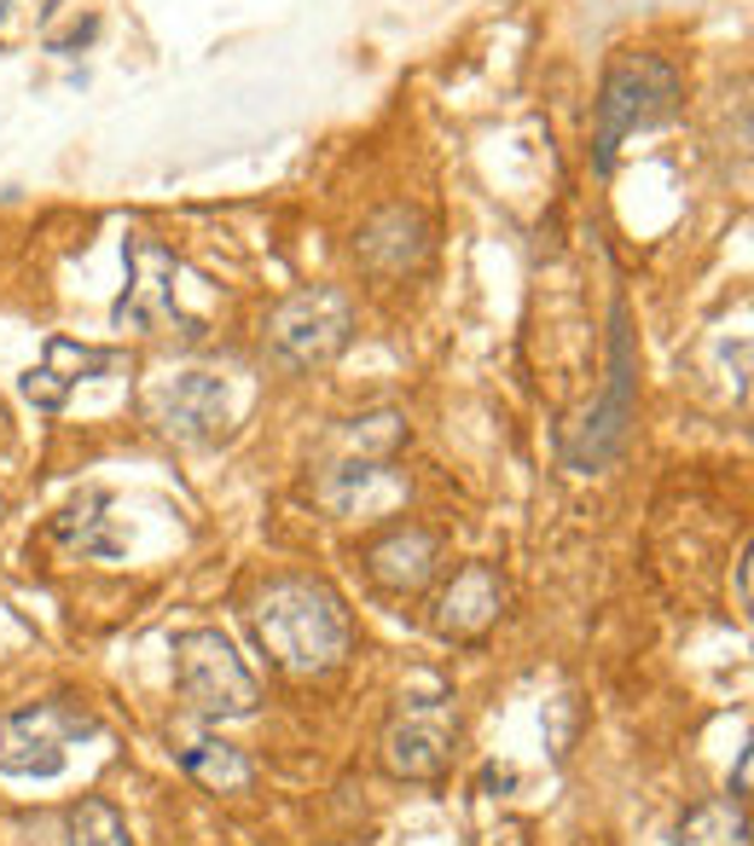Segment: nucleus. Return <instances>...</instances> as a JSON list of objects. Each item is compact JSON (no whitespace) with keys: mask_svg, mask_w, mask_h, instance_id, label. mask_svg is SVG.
I'll list each match as a JSON object with an SVG mask.
<instances>
[{"mask_svg":"<svg viewBox=\"0 0 754 846\" xmlns=\"http://www.w3.org/2000/svg\"><path fill=\"white\" fill-rule=\"evenodd\" d=\"M93 736V719L71 702H36L0 719V777H24V783H47L71 766V748Z\"/></svg>","mask_w":754,"mask_h":846,"instance_id":"nucleus-7","label":"nucleus"},{"mask_svg":"<svg viewBox=\"0 0 754 846\" xmlns=\"http://www.w3.org/2000/svg\"><path fill=\"white\" fill-rule=\"evenodd\" d=\"M366 568H372V580L383 591H395V598H412V591H424L435 574H442V534L418 528H389L378 539L372 551H366Z\"/></svg>","mask_w":754,"mask_h":846,"instance_id":"nucleus-12","label":"nucleus"},{"mask_svg":"<svg viewBox=\"0 0 754 846\" xmlns=\"http://www.w3.org/2000/svg\"><path fill=\"white\" fill-rule=\"evenodd\" d=\"M180 279L187 267L175 261V249H163L157 239H133L128 244V284L111 302V325L133 336H157L180 331V343H204V319L180 313Z\"/></svg>","mask_w":754,"mask_h":846,"instance_id":"nucleus-6","label":"nucleus"},{"mask_svg":"<svg viewBox=\"0 0 754 846\" xmlns=\"http://www.w3.org/2000/svg\"><path fill=\"white\" fill-rule=\"evenodd\" d=\"M250 626H256L261 650L273 655V667L291 672V679H320L355 644V620H348L343 591L325 580H308V574H284V580L261 586Z\"/></svg>","mask_w":754,"mask_h":846,"instance_id":"nucleus-1","label":"nucleus"},{"mask_svg":"<svg viewBox=\"0 0 754 846\" xmlns=\"http://www.w3.org/2000/svg\"><path fill=\"white\" fill-rule=\"evenodd\" d=\"M41 366L53 371L64 388H76V383H99V377H123V371H128V354H123V348L76 343V336H47Z\"/></svg>","mask_w":754,"mask_h":846,"instance_id":"nucleus-16","label":"nucleus"},{"mask_svg":"<svg viewBox=\"0 0 754 846\" xmlns=\"http://www.w3.org/2000/svg\"><path fill=\"white\" fill-rule=\"evenodd\" d=\"M754 603V591H749V551H743V563H737V608H749Z\"/></svg>","mask_w":754,"mask_h":846,"instance_id":"nucleus-22","label":"nucleus"},{"mask_svg":"<svg viewBox=\"0 0 754 846\" xmlns=\"http://www.w3.org/2000/svg\"><path fill=\"white\" fill-rule=\"evenodd\" d=\"M679 111V70L662 53H622L603 70L598 88V133H592V168L610 175L615 151L627 133L662 128Z\"/></svg>","mask_w":754,"mask_h":846,"instance_id":"nucleus-2","label":"nucleus"},{"mask_svg":"<svg viewBox=\"0 0 754 846\" xmlns=\"http://www.w3.org/2000/svg\"><path fill=\"white\" fill-rule=\"evenodd\" d=\"M99 36V18H81V24H71L64 36H47V53H59V59H71V53H81Z\"/></svg>","mask_w":754,"mask_h":846,"instance_id":"nucleus-20","label":"nucleus"},{"mask_svg":"<svg viewBox=\"0 0 754 846\" xmlns=\"http://www.w3.org/2000/svg\"><path fill=\"white\" fill-rule=\"evenodd\" d=\"M64 841L71 846H133L123 811L111 800H99V794H81V800L64 811Z\"/></svg>","mask_w":754,"mask_h":846,"instance_id":"nucleus-18","label":"nucleus"},{"mask_svg":"<svg viewBox=\"0 0 754 846\" xmlns=\"http://www.w3.org/2000/svg\"><path fill=\"white\" fill-rule=\"evenodd\" d=\"M320 499H325L337 516L378 522V516H395L400 504L412 499V482L400 476L389 459H355V464L331 470V476L320 482Z\"/></svg>","mask_w":754,"mask_h":846,"instance_id":"nucleus-11","label":"nucleus"},{"mask_svg":"<svg viewBox=\"0 0 754 846\" xmlns=\"http://www.w3.org/2000/svg\"><path fill=\"white\" fill-rule=\"evenodd\" d=\"M499 615H506V580H499L494 563H464L430 603V626L442 638H452V644L482 638Z\"/></svg>","mask_w":754,"mask_h":846,"instance_id":"nucleus-10","label":"nucleus"},{"mask_svg":"<svg viewBox=\"0 0 754 846\" xmlns=\"http://www.w3.org/2000/svg\"><path fill=\"white\" fill-rule=\"evenodd\" d=\"M355 256L372 267V273H407V267H424L430 256V221L412 209V203H389L372 221L360 227Z\"/></svg>","mask_w":754,"mask_h":846,"instance_id":"nucleus-13","label":"nucleus"},{"mask_svg":"<svg viewBox=\"0 0 754 846\" xmlns=\"http://www.w3.org/2000/svg\"><path fill=\"white\" fill-rule=\"evenodd\" d=\"M749 771H754V754L743 748L737 754V771H731V800H749Z\"/></svg>","mask_w":754,"mask_h":846,"instance_id":"nucleus-21","label":"nucleus"},{"mask_svg":"<svg viewBox=\"0 0 754 846\" xmlns=\"http://www.w3.org/2000/svg\"><path fill=\"white\" fill-rule=\"evenodd\" d=\"M175 684L197 719H250L261 702L256 679H250L244 655L232 650L227 632L215 626H192V632L175 638Z\"/></svg>","mask_w":754,"mask_h":846,"instance_id":"nucleus-5","label":"nucleus"},{"mask_svg":"<svg viewBox=\"0 0 754 846\" xmlns=\"http://www.w3.org/2000/svg\"><path fill=\"white\" fill-rule=\"evenodd\" d=\"M355 336V302L337 284H308V291L284 296L261 319V354L279 371H314L331 366Z\"/></svg>","mask_w":754,"mask_h":846,"instance_id":"nucleus-4","label":"nucleus"},{"mask_svg":"<svg viewBox=\"0 0 754 846\" xmlns=\"http://www.w3.org/2000/svg\"><path fill=\"white\" fill-rule=\"evenodd\" d=\"M180 771H187L197 789H209V794H250V789H256V766H250V754L232 748V742H221V736L187 742V748H180Z\"/></svg>","mask_w":754,"mask_h":846,"instance_id":"nucleus-14","label":"nucleus"},{"mask_svg":"<svg viewBox=\"0 0 754 846\" xmlns=\"http://www.w3.org/2000/svg\"><path fill=\"white\" fill-rule=\"evenodd\" d=\"M632 331H627V302H615L610 308V388H603V400L586 412L580 435H568L563 441V459L575 470H598L610 464L615 452L627 447V430H632Z\"/></svg>","mask_w":754,"mask_h":846,"instance_id":"nucleus-8","label":"nucleus"},{"mask_svg":"<svg viewBox=\"0 0 754 846\" xmlns=\"http://www.w3.org/2000/svg\"><path fill=\"white\" fill-rule=\"evenodd\" d=\"M679 846H749V806L719 794L679 818Z\"/></svg>","mask_w":754,"mask_h":846,"instance_id":"nucleus-17","label":"nucleus"},{"mask_svg":"<svg viewBox=\"0 0 754 846\" xmlns=\"http://www.w3.org/2000/svg\"><path fill=\"white\" fill-rule=\"evenodd\" d=\"M111 493H81L71 511H59L53 539L76 556H123V539L111 534Z\"/></svg>","mask_w":754,"mask_h":846,"instance_id":"nucleus-15","label":"nucleus"},{"mask_svg":"<svg viewBox=\"0 0 754 846\" xmlns=\"http://www.w3.org/2000/svg\"><path fill=\"white\" fill-rule=\"evenodd\" d=\"M400 435H407V418L400 412H372V418H355L348 447H355L360 459H389V452L400 447Z\"/></svg>","mask_w":754,"mask_h":846,"instance_id":"nucleus-19","label":"nucleus"},{"mask_svg":"<svg viewBox=\"0 0 754 846\" xmlns=\"http://www.w3.org/2000/svg\"><path fill=\"white\" fill-rule=\"evenodd\" d=\"M452 736H459L452 684L435 672H412L389 731H383V771L407 777V783H435L452 759Z\"/></svg>","mask_w":754,"mask_h":846,"instance_id":"nucleus-3","label":"nucleus"},{"mask_svg":"<svg viewBox=\"0 0 754 846\" xmlns=\"http://www.w3.org/2000/svg\"><path fill=\"white\" fill-rule=\"evenodd\" d=\"M151 418L180 447H215L227 435V383L209 377V371L169 377L157 388V400H151Z\"/></svg>","mask_w":754,"mask_h":846,"instance_id":"nucleus-9","label":"nucleus"}]
</instances>
